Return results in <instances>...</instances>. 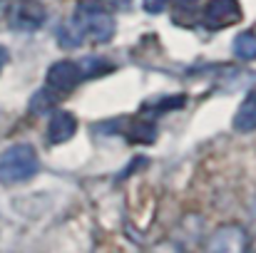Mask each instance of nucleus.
<instances>
[{
  "label": "nucleus",
  "mask_w": 256,
  "mask_h": 253,
  "mask_svg": "<svg viewBox=\"0 0 256 253\" xmlns=\"http://www.w3.org/2000/svg\"><path fill=\"white\" fill-rule=\"evenodd\" d=\"M75 25L80 27V32L90 35L94 42H107L114 35V20L112 15L94 5V2H82L75 12Z\"/></svg>",
  "instance_id": "obj_2"
},
{
  "label": "nucleus",
  "mask_w": 256,
  "mask_h": 253,
  "mask_svg": "<svg viewBox=\"0 0 256 253\" xmlns=\"http://www.w3.org/2000/svg\"><path fill=\"white\" fill-rule=\"evenodd\" d=\"M82 67L70 62V60H62V62H55L50 70H48V87L55 92V94H62V92H70L75 89L80 80H82Z\"/></svg>",
  "instance_id": "obj_4"
},
{
  "label": "nucleus",
  "mask_w": 256,
  "mask_h": 253,
  "mask_svg": "<svg viewBox=\"0 0 256 253\" xmlns=\"http://www.w3.org/2000/svg\"><path fill=\"white\" fill-rule=\"evenodd\" d=\"M157 137V127L152 122H137L134 129H132V142H140V144H152Z\"/></svg>",
  "instance_id": "obj_10"
},
{
  "label": "nucleus",
  "mask_w": 256,
  "mask_h": 253,
  "mask_svg": "<svg viewBox=\"0 0 256 253\" xmlns=\"http://www.w3.org/2000/svg\"><path fill=\"white\" fill-rule=\"evenodd\" d=\"M8 62V50L5 47H0V70H2V65Z\"/></svg>",
  "instance_id": "obj_13"
},
{
  "label": "nucleus",
  "mask_w": 256,
  "mask_h": 253,
  "mask_svg": "<svg viewBox=\"0 0 256 253\" xmlns=\"http://www.w3.org/2000/svg\"><path fill=\"white\" fill-rule=\"evenodd\" d=\"M78 132V119L70 112H55L48 127V139L52 144H62L68 139H72V134Z\"/></svg>",
  "instance_id": "obj_6"
},
{
  "label": "nucleus",
  "mask_w": 256,
  "mask_h": 253,
  "mask_svg": "<svg viewBox=\"0 0 256 253\" xmlns=\"http://www.w3.org/2000/svg\"><path fill=\"white\" fill-rule=\"evenodd\" d=\"M209 253H244V236L239 229H222L212 244Z\"/></svg>",
  "instance_id": "obj_7"
},
{
  "label": "nucleus",
  "mask_w": 256,
  "mask_h": 253,
  "mask_svg": "<svg viewBox=\"0 0 256 253\" xmlns=\"http://www.w3.org/2000/svg\"><path fill=\"white\" fill-rule=\"evenodd\" d=\"M55 94H50L48 89H42V92H38L35 97H32V102H30V109L35 112V114H45V112H50L52 107H55Z\"/></svg>",
  "instance_id": "obj_11"
},
{
  "label": "nucleus",
  "mask_w": 256,
  "mask_h": 253,
  "mask_svg": "<svg viewBox=\"0 0 256 253\" xmlns=\"http://www.w3.org/2000/svg\"><path fill=\"white\" fill-rule=\"evenodd\" d=\"M142 5L147 12H162L167 7V0H142Z\"/></svg>",
  "instance_id": "obj_12"
},
{
  "label": "nucleus",
  "mask_w": 256,
  "mask_h": 253,
  "mask_svg": "<svg viewBox=\"0 0 256 253\" xmlns=\"http://www.w3.org/2000/svg\"><path fill=\"white\" fill-rule=\"evenodd\" d=\"M204 22L212 30L229 27L242 20V2L239 0H209L204 5Z\"/></svg>",
  "instance_id": "obj_3"
},
{
  "label": "nucleus",
  "mask_w": 256,
  "mask_h": 253,
  "mask_svg": "<svg viewBox=\"0 0 256 253\" xmlns=\"http://www.w3.org/2000/svg\"><path fill=\"white\" fill-rule=\"evenodd\" d=\"M45 22V7L38 2V0H20L12 12H10V25L15 30H25V32H32L38 30L40 25Z\"/></svg>",
  "instance_id": "obj_5"
},
{
  "label": "nucleus",
  "mask_w": 256,
  "mask_h": 253,
  "mask_svg": "<svg viewBox=\"0 0 256 253\" xmlns=\"http://www.w3.org/2000/svg\"><path fill=\"white\" fill-rule=\"evenodd\" d=\"M234 52L242 60H254L256 57V35L254 32H242L234 42Z\"/></svg>",
  "instance_id": "obj_9"
},
{
  "label": "nucleus",
  "mask_w": 256,
  "mask_h": 253,
  "mask_svg": "<svg viewBox=\"0 0 256 253\" xmlns=\"http://www.w3.org/2000/svg\"><path fill=\"white\" fill-rule=\"evenodd\" d=\"M179 2H184V5H189V2H196V0H179Z\"/></svg>",
  "instance_id": "obj_14"
},
{
  "label": "nucleus",
  "mask_w": 256,
  "mask_h": 253,
  "mask_svg": "<svg viewBox=\"0 0 256 253\" xmlns=\"http://www.w3.org/2000/svg\"><path fill=\"white\" fill-rule=\"evenodd\" d=\"M234 129H239V132H252V129H256V94H249L242 102V107L236 109V114H234Z\"/></svg>",
  "instance_id": "obj_8"
},
{
  "label": "nucleus",
  "mask_w": 256,
  "mask_h": 253,
  "mask_svg": "<svg viewBox=\"0 0 256 253\" xmlns=\"http://www.w3.org/2000/svg\"><path fill=\"white\" fill-rule=\"evenodd\" d=\"M40 169L38 154L30 144H12L0 154V181L2 184H22L32 179Z\"/></svg>",
  "instance_id": "obj_1"
}]
</instances>
